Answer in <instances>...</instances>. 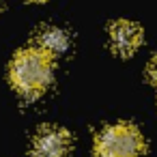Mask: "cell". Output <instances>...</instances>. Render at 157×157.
<instances>
[{
    "label": "cell",
    "mask_w": 157,
    "mask_h": 157,
    "mask_svg": "<svg viewBox=\"0 0 157 157\" xmlns=\"http://www.w3.org/2000/svg\"><path fill=\"white\" fill-rule=\"evenodd\" d=\"M11 84L24 97H39L52 82V58L39 48L22 50L11 63Z\"/></svg>",
    "instance_id": "cell-1"
},
{
    "label": "cell",
    "mask_w": 157,
    "mask_h": 157,
    "mask_svg": "<svg viewBox=\"0 0 157 157\" xmlns=\"http://www.w3.org/2000/svg\"><path fill=\"white\" fill-rule=\"evenodd\" d=\"M148 78H151L153 84H157V56L148 63Z\"/></svg>",
    "instance_id": "cell-6"
},
{
    "label": "cell",
    "mask_w": 157,
    "mask_h": 157,
    "mask_svg": "<svg viewBox=\"0 0 157 157\" xmlns=\"http://www.w3.org/2000/svg\"><path fill=\"white\" fill-rule=\"evenodd\" d=\"M71 45V39L69 35L63 30V28H56V26H50V28H43L41 35H39V50L43 54H48L52 60L60 54H65Z\"/></svg>",
    "instance_id": "cell-5"
},
{
    "label": "cell",
    "mask_w": 157,
    "mask_h": 157,
    "mask_svg": "<svg viewBox=\"0 0 157 157\" xmlns=\"http://www.w3.org/2000/svg\"><path fill=\"white\" fill-rule=\"evenodd\" d=\"M71 153V136L58 127H43L33 140V157H67Z\"/></svg>",
    "instance_id": "cell-3"
},
{
    "label": "cell",
    "mask_w": 157,
    "mask_h": 157,
    "mask_svg": "<svg viewBox=\"0 0 157 157\" xmlns=\"http://www.w3.org/2000/svg\"><path fill=\"white\" fill-rule=\"evenodd\" d=\"M30 2H43V0H30Z\"/></svg>",
    "instance_id": "cell-7"
},
{
    "label": "cell",
    "mask_w": 157,
    "mask_h": 157,
    "mask_svg": "<svg viewBox=\"0 0 157 157\" xmlns=\"http://www.w3.org/2000/svg\"><path fill=\"white\" fill-rule=\"evenodd\" d=\"M110 43H112L116 54L131 56L142 43V30H140L138 24L127 22V20L114 22L110 26Z\"/></svg>",
    "instance_id": "cell-4"
},
{
    "label": "cell",
    "mask_w": 157,
    "mask_h": 157,
    "mask_svg": "<svg viewBox=\"0 0 157 157\" xmlns=\"http://www.w3.org/2000/svg\"><path fill=\"white\" fill-rule=\"evenodd\" d=\"M144 138L131 123L105 127L95 140V157H142Z\"/></svg>",
    "instance_id": "cell-2"
}]
</instances>
